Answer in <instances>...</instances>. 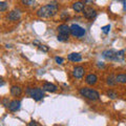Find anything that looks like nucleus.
I'll return each instance as SVG.
<instances>
[{"mask_svg": "<svg viewBox=\"0 0 126 126\" xmlns=\"http://www.w3.org/2000/svg\"><path fill=\"white\" fill-rule=\"evenodd\" d=\"M58 12V4L56 1H53L44 6L40 7L37 11V16L40 18H50L55 16Z\"/></svg>", "mask_w": 126, "mask_h": 126, "instance_id": "nucleus-1", "label": "nucleus"}, {"mask_svg": "<svg viewBox=\"0 0 126 126\" xmlns=\"http://www.w3.org/2000/svg\"><path fill=\"white\" fill-rule=\"evenodd\" d=\"M79 93H80V94L82 97H84L88 100H92V101H96V100L100 99V94L93 88L82 87V88L79 89Z\"/></svg>", "mask_w": 126, "mask_h": 126, "instance_id": "nucleus-2", "label": "nucleus"}, {"mask_svg": "<svg viewBox=\"0 0 126 126\" xmlns=\"http://www.w3.org/2000/svg\"><path fill=\"white\" fill-rule=\"evenodd\" d=\"M26 94H29L31 98H33L35 101H40L43 99V97H44V90L39 88V87H35V88L29 87L26 89Z\"/></svg>", "mask_w": 126, "mask_h": 126, "instance_id": "nucleus-3", "label": "nucleus"}, {"mask_svg": "<svg viewBox=\"0 0 126 126\" xmlns=\"http://www.w3.org/2000/svg\"><path fill=\"white\" fill-rule=\"evenodd\" d=\"M70 34L74 37L81 38L85 35V30L79 24H73V25H70Z\"/></svg>", "mask_w": 126, "mask_h": 126, "instance_id": "nucleus-4", "label": "nucleus"}, {"mask_svg": "<svg viewBox=\"0 0 126 126\" xmlns=\"http://www.w3.org/2000/svg\"><path fill=\"white\" fill-rule=\"evenodd\" d=\"M118 52L115 49H106L102 53V57L109 61H118Z\"/></svg>", "mask_w": 126, "mask_h": 126, "instance_id": "nucleus-5", "label": "nucleus"}, {"mask_svg": "<svg viewBox=\"0 0 126 126\" xmlns=\"http://www.w3.org/2000/svg\"><path fill=\"white\" fill-rule=\"evenodd\" d=\"M83 16L88 20H93L97 17V11L92 6H85V9L83 10Z\"/></svg>", "mask_w": 126, "mask_h": 126, "instance_id": "nucleus-6", "label": "nucleus"}, {"mask_svg": "<svg viewBox=\"0 0 126 126\" xmlns=\"http://www.w3.org/2000/svg\"><path fill=\"white\" fill-rule=\"evenodd\" d=\"M21 17V13H20V10H13L12 12H10L7 14V19L11 21H17L19 20Z\"/></svg>", "mask_w": 126, "mask_h": 126, "instance_id": "nucleus-7", "label": "nucleus"}, {"mask_svg": "<svg viewBox=\"0 0 126 126\" xmlns=\"http://www.w3.org/2000/svg\"><path fill=\"white\" fill-rule=\"evenodd\" d=\"M84 74H85V70H84V68L82 67V66H76V67L74 68V70H73L74 77H75V78H77V79L83 78Z\"/></svg>", "mask_w": 126, "mask_h": 126, "instance_id": "nucleus-8", "label": "nucleus"}, {"mask_svg": "<svg viewBox=\"0 0 126 126\" xmlns=\"http://www.w3.org/2000/svg\"><path fill=\"white\" fill-rule=\"evenodd\" d=\"M42 89L44 90V92H48V93H55V92H57V89L58 87L55 84L53 83H49V82H45L44 84H43L42 86Z\"/></svg>", "mask_w": 126, "mask_h": 126, "instance_id": "nucleus-9", "label": "nucleus"}, {"mask_svg": "<svg viewBox=\"0 0 126 126\" xmlns=\"http://www.w3.org/2000/svg\"><path fill=\"white\" fill-rule=\"evenodd\" d=\"M20 105H21V102L18 101V100H14V101H11V103L9 105V110L12 112H15L17 111V110H19V108H20Z\"/></svg>", "mask_w": 126, "mask_h": 126, "instance_id": "nucleus-10", "label": "nucleus"}, {"mask_svg": "<svg viewBox=\"0 0 126 126\" xmlns=\"http://www.w3.org/2000/svg\"><path fill=\"white\" fill-rule=\"evenodd\" d=\"M97 81H98V77L94 74H89L85 78V82L88 85H94L97 83Z\"/></svg>", "mask_w": 126, "mask_h": 126, "instance_id": "nucleus-11", "label": "nucleus"}, {"mask_svg": "<svg viewBox=\"0 0 126 126\" xmlns=\"http://www.w3.org/2000/svg\"><path fill=\"white\" fill-rule=\"evenodd\" d=\"M58 33L62 35H69L70 34V26L66 24H61L58 26Z\"/></svg>", "mask_w": 126, "mask_h": 126, "instance_id": "nucleus-12", "label": "nucleus"}, {"mask_svg": "<svg viewBox=\"0 0 126 126\" xmlns=\"http://www.w3.org/2000/svg\"><path fill=\"white\" fill-rule=\"evenodd\" d=\"M67 59L72 62H80L82 60V56L80 53H72L68 55Z\"/></svg>", "mask_w": 126, "mask_h": 126, "instance_id": "nucleus-13", "label": "nucleus"}, {"mask_svg": "<svg viewBox=\"0 0 126 126\" xmlns=\"http://www.w3.org/2000/svg\"><path fill=\"white\" fill-rule=\"evenodd\" d=\"M73 9H74V11L78 12V13L79 12H83V10L85 9V4L83 1H77L73 4Z\"/></svg>", "mask_w": 126, "mask_h": 126, "instance_id": "nucleus-14", "label": "nucleus"}, {"mask_svg": "<svg viewBox=\"0 0 126 126\" xmlns=\"http://www.w3.org/2000/svg\"><path fill=\"white\" fill-rule=\"evenodd\" d=\"M22 94V89L17 85H14L11 87V94L14 97H19Z\"/></svg>", "mask_w": 126, "mask_h": 126, "instance_id": "nucleus-15", "label": "nucleus"}, {"mask_svg": "<svg viewBox=\"0 0 126 126\" xmlns=\"http://www.w3.org/2000/svg\"><path fill=\"white\" fill-rule=\"evenodd\" d=\"M107 84L109 86H115L117 83H118V81H117V76H115V75H109V76L107 77Z\"/></svg>", "mask_w": 126, "mask_h": 126, "instance_id": "nucleus-16", "label": "nucleus"}, {"mask_svg": "<svg viewBox=\"0 0 126 126\" xmlns=\"http://www.w3.org/2000/svg\"><path fill=\"white\" fill-rule=\"evenodd\" d=\"M118 83H126V74H120L117 76Z\"/></svg>", "mask_w": 126, "mask_h": 126, "instance_id": "nucleus-17", "label": "nucleus"}, {"mask_svg": "<svg viewBox=\"0 0 126 126\" xmlns=\"http://www.w3.org/2000/svg\"><path fill=\"white\" fill-rule=\"evenodd\" d=\"M68 38H69V35H62V34H58V41L60 42H66L68 41Z\"/></svg>", "mask_w": 126, "mask_h": 126, "instance_id": "nucleus-18", "label": "nucleus"}, {"mask_svg": "<svg viewBox=\"0 0 126 126\" xmlns=\"http://www.w3.org/2000/svg\"><path fill=\"white\" fill-rule=\"evenodd\" d=\"M9 7V4H7V2L5 1H2V2H0V12H5L6 9Z\"/></svg>", "mask_w": 126, "mask_h": 126, "instance_id": "nucleus-19", "label": "nucleus"}, {"mask_svg": "<svg viewBox=\"0 0 126 126\" xmlns=\"http://www.w3.org/2000/svg\"><path fill=\"white\" fill-rule=\"evenodd\" d=\"M107 96H108V98H110V99H117V97H118V94L113 92V90H108L107 92Z\"/></svg>", "mask_w": 126, "mask_h": 126, "instance_id": "nucleus-20", "label": "nucleus"}, {"mask_svg": "<svg viewBox=\"0 0 126 126\" xmlns=\"http://www.w3.org/2000/svg\"><path fill=\"white\" fill-rule=\"evenodd\" d=\"M35 1L36 0H21V2H22V4H24V5H27V6H30V5H33Z\"/></svg>", "mask_w": 126, "mask_h": 126, "instance_id": "nucleus-21", "label": "nucleus"}, {"mask_svg": "<svg viewBox=\"0 0 126 126\" xmlns=\"http://www.w3.org/2000/svg\"><path fill=\"white\" fill-rule=\"evenodd\" d=\"M101 30H102V32H103L104 34H108L109 32H110V25H109V24H107V25L102 26V27H101Z\"/></svg>", "mask_w": 126, "mask_h": 126, "instance_id": "nucleus-22", "label": "nucleus"}, {"mask_svg": "<svg viewBox=\"0 0 126 126\" xmlns=\"http://www.w3.org/2000/svg\"><path fill=\"white\" fill-rule=\"evenodd\" d=\"M38 48L40 49V50H42V52H44V53H47L48 52V47H47L46 45H43V44H40L38 46Z\"/></svg>", "mask_w": 126, "mask_h": 126, "instance_id": "nucleus-23", "label": "nucleus"}, {"mask_svg": "<svg viewBox=\"0 0 126 126\" xmlns=\"http://www.w3.org/2000/svg\"><path fill=\"white\" fill-rule=\"evenodd\" d=\"M10 100H9V98H4V99L2 100V104H3V106L4 107H9V105H10Z\"/></svg>", "mask_w": 126, "mask_h": 126, "instance_id": "nucleus-24", "label": "nucleus"}, {"mask_svg": "<svg viewBox=\"0 0 126 126\" xmlns=\"http://www.w3.org/2000/svg\"><path fill=\"white\" fill-rule=\"evenodd\" d=\"M55 61H56L58 64H62L63 61H64V59L61 58V57H56V58H55Z\"/></svg>", "mask_w": 126, "mask_h": 126, "instance_id": "nucleus-25", "label": "nucleus"}, {"mask_svg": "<svg viewBox=\"0 0 126 126\" xmlns=\"http://www.w3.org/2000/svg\"><path fill=\"white\" fill-rule=\"evenodd\" d=\"M69 18V16H68V14L66 13V12H63V13L61 14V19L62 20H64V19H68Z\"/></svg>", "mask_w": 126, "mask_h": 126, "instance_id": "nucleus-26", "label": "nucleus"}, {"mask_svg": "<svg viewBox=\"0 0 126 126\" xmlns=\"http://www.w3.org/2000/svg\"><path fill=\"white\" fill-rule=\"evenodd\" d=\"M29 126H38V124H37L36 121H31L30 124H29Z\"/></svg>", "mask_w": 126, "mask_h": 126, "instance_id": "nucleus-27", "label": "nucleus"}, {"mask_svg": "<svg viewBox=\"0 0 126 126\" xmlns=\"http://www.w3.org/2000/svg\"><path fill=\"white\" fill-rule=\"evenodd\" d=\"M97 65H98V67H100V68H104V66H105L103 62H98Z\"/></svg>", "mask_w": 126, "mask_h": 126, "instance_id": "nucleus-28", "label": "nucleus"}, {"mask_svg": "<svg viewBox=\"0 0 126 126\" xmlns=\"http://www.w3.org/2000/svg\"><path fill=\"white\" fill-rule=\"evenodd\" d=\"M33 44H35V45H37V46H39V45H40V42H39L38 40H35V41L33 42Z\"/></svg>", "mask_w": 126, "mask_h": 126, "instance_id": "nucleus-29", "label": "nucleus"}, {"mask_svg": "<svg viewBox=\"0 0 126 126\" xmlns=\"http://www.w3.org/2000/svg\"><path fill=\"white\" fill-rule=\"evenodd\" d=\"M82 1L85 3H90V2H93V0H82Z\"/></svg>", "mask_w": 126, "mask_h": 126, "instance_id": "nucleus-30", "label": "nucleus"}, {"mask_svg": "<svg viewBox=\"0 0 126 126\" xmlns=\"http://www.w3.org/2000/svg\"><path fill=\"white\" fill-rule=\"evenodd\" d=\"M123 4H124V10H126V0H123Z\"/></svg>", "mask_w": 126, "mask_h": 126, "instance_id": "nucleus-31", "label": "nucleus"}, {"mask_svg": "<svg viewBox=\"0 0 126 126\" xmlns=\"http://www.w3.org/2000/svg\"><path fill=\"white\" fill-rule=\"evenodd\" d=\"M118 1H123V0H118Z\"/></svg>", "mask_w": 126, "mask_h": 126, "instance_id": "nucleus-32", "label": "nucleus"}]
</instances>
